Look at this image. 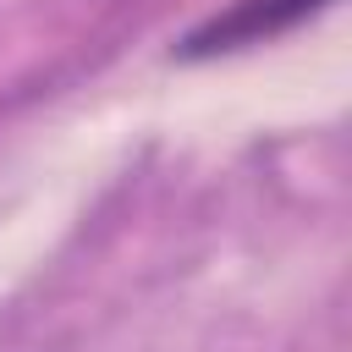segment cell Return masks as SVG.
<instances>
[{"label": "cell", "instance_id": "obj_1", "mask_svg": "<svg viewBox=\"0 0 352 352\" xmlns=\"http://www.w3.org/2000/svg\"><path fill=\"white\" fill-rule=\"evenodd\" d=\"M330 0H231L214 16H204L192 33H182L176 55L182 60H220L270 38H286L292 28H302L308 16H319Z\"/></svg>", "mask_w": 352, "mask_h": 352}]
</instances>
